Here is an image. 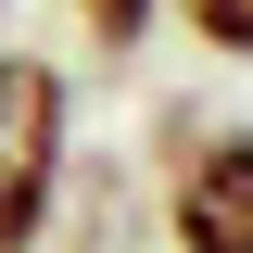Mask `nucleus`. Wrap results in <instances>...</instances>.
Masks as SVG:
<instances>
[{"label":"nucleus","instance_id":"nucleus-1","mask_svg":"<svg viewBox=\"0 0 253 253\" xmlns=\"http://www.w3.org/2000/svg\"><path fill=\"white\" fill-rule=\"evenodd\" d=\"M63 203V63L0 38V253H38Z\"/></svg>","mask_w":253,"mask_h":253},{"label":"nucleus","instance_id":"nucleus-5","mask_svg":"<svg viewBox=\"0 0 253 253\" xmlns=\"http://www.w3.org/2000/svg\"><path fill=\"white\" fill-rule=\"evenodd\" d=\"M0 38H13V0H0Z\"/></svg>","mask_w":253,"mask_h":253},{"label":"nucleus","instance_id":"nucleus-2","mask_svg":"<svg viewBox=\"0 0 253 253\" xmlns=\"http://www.w3.org/2000/svg\"><path fill=\"white\" fill-rule=\"evenodd\" d=\"M165 241L177 253H253V126L190 139L165 177Z\"/></svg>","mask_w":253,"mask_h":253},{"label":"nucleus","instance_id":"nucleus-4","mask_svg":"<svg viewBox=\"0 0 253 253\" xmlns=\"http://www.w3.org/2000/svg\"><path fill=\"white\" fill-rule=\"evenodd\" d=\"M76 26H89L101 51H139V38L165 26V0H76Z\"/></svg>","mask_w":253,"mask_h":253},{"label":"nucleus","instance_id":"nucleus-3","mask_svg":"<svg viewBox=\"0 0 253 253\" xmlns=\"http://www.w3.org/2000/svg\"><path fill=\"white\" fill-rule=\"evenodd\" d=\"M165 13H177L215 63H253V0H165Z\"/></svg>","mask_w":253,"mask_h":253}]
</instances>
